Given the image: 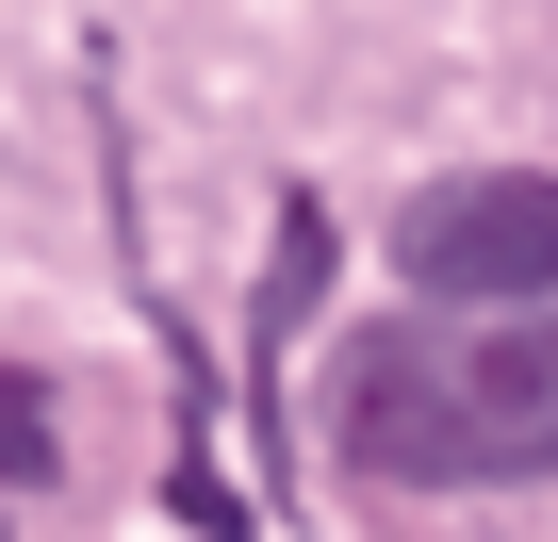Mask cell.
Wrapping results in <instances>:
<instances>
[{"mask_svg": "<svg viewBox=\"0 0 558 542\" xmlns=\"http://www.w3.org/2000/svg\"><path fill=\"white\" fill-rule=\"evenodd\" d=\"M395 280L427 313H558V165H476L395 214Z\"/></svg>", "mask_w": 558, "mask_h": 542, "instance_id": "2", "label": "cell"}, {"mask_svg": "<svg viewBox=\"0 0 558 542\" xmlns=\"http://www.w3.org/2000/svg\"><path fill=\"white\" fill-rule=\"evenodd\" d=\"M50 460H66V427H50V395H34L17 362H0V493H34Z\"/></svg>", "mask_w": 558, "mask_h": 542, "instance_id": "3", "label": "cell"}, {"mask_svg": "<svg viewBox=\"0 0 558 542\" xmlns=\"http://www.w3.org/2000/svg\"><path fill=\"white\" fill-rule=\"evenodd\" d=\"M345 460L378 493H509V477H558V313L362 329L345 346Z\"/></svg>", "mask_w": 558, "mask_h": 542, "instance_id": "1", "label": "cell"}]
</instances>
